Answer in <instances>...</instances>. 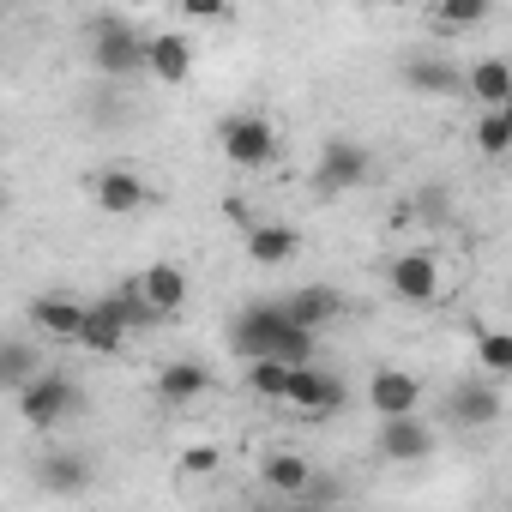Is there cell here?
I'll return each instance as SVG.
<instances>
[{"mask_svg": "<svg viewBox=\"0 0 512 512\" xmlns=\"http://www.w3.org/2000/svg\"><path fill=\"white\" fill-rule=\"evenodd\" d=\"M145 55H151V37H139L121 13H97V19H91V67H97V73L127 79V73L145 67Z\"/></svg>", "mask_w": 512, "mask_h": 512, "instance_id": "obj_1", "label": "cell"}, {"mask_svg": "<svg viewBox=\"0 0 512 512\" xmlns=\"http://www.w3.org/2000/svg\"><path fill=\"white\" fill-rule=\"evenodd\" d=\"M368 175H374L368 145H356V139H326V145H320V163H314V193H320V199H338V193H356Z\"/></svg>", "mask_w": 512, "mask_h": 512, "instance_id": "obj_2", "label": "cell"}, {"mask_svg": "<svg viewBox=\"0 0 512 512\" xmlns=\"http://www.w3.org/2000/svg\"><path fill=\"white\" fill-rule=\"evenodd\" d=\"M284 332H290L284 302H253V308L229 326V350H235V356H247V362H272V356H278V344H284Z\"/></svg>", "mask_w": 512, "mask_h": 512, "instance_id": "obj_3", "label": "cell"}, {"mask_svg": "<svg viewBox=\"0 0 512 512\" xmlns=\"http://www.w3.org/2000/svg\"><path fill=\"white\" fill-rule=\"evenodd\" d=\"M19 410H25L31 428H61V422L79 410V386H73V374H49V368H43V380L19 392Z\"/></svg>", "mask_w": 512, "mask_h": 512, "instance_id": "obj_4", "label": "cell"}, {"mask_svg": "<svg viewBox=\"0 0 512 512\" xmlns=\"http://www.w3.org/2000/svg\"><path fill=\"white\" fill-rule=\"evenodd\" d=\"M223 157L241 163V169H266L278 157V127L266 115H235V121H223Z\"/></svg>", "mask_w": 512, "mask_h": 512, "instance_id": "obj_5", "label": "cell"}, {"mask_svg": "<svg viewBox=\"0 0 512 512\" xmlns=\"http://www.w3.org/2000/svg\"><path fill=\"white\" fill-rule=\"evenodd\" d=\"M386 290H392L398 302H410V308L434 302V296H440V260H434L428 247H410V253H398V260L386 266Z\"/></svg>", "mask_w": 512, "mask_h": 512, "instance_id": "obj_6", "label": "cell"}, {"mask_svg": "<svg viewBox=\"0 0 512 512\" xmlns=\"http://www.w3.org/2000/svg\"><path fill=\"white\" fill-rule=\"evenodd\" d=\"M368 404H374V416H380V422L416 416V404H422V380H416V374H404V368H380V374L368 380Z\"/></svg>", "mask_w": 512, "mask_h": 512, "instance_id": "obj_7", "label": "cell"}, {"mask_svg": "<svg viewBox=\"0 0 512 512\" xmlns=\"http://www.w3.org/2000/svg\"><path fill=\"white\" fill-rule=\"evenodd\" d=\"M290 410H302V416L344 410V380L338 374H320V368H296L290 374Z\"/></svg>", "mask_w": 512, "mask_h": 512, "instance_id": "obj_8", "label": "cell"}, {"mask_svg": "<svg viewBox=\"0 0 512 512\" xmlns=\"http://www.w3.org/2000/svg\"><path fill=\"white\" fill-rule=\"evenodd\" d=\"M434 452V428L422 416H398V422H380V458L386 464H416Z\"/></svg>", "mask_w": 512, "mask_h": 512, "instance_id": "obj_9", "label": "cell"}, {"mask_svg": "<svg viewBox=\"0 0 512 512\" xmlns=\"http://www.w3.org/2000/svg\"><path fill=\"white\" fill-rule=\"evenodd\" d=\"M91 199H97V211L127 217V211H139V205L151 199V187H145V175H133V169H103V175L91 181Z\"/></svg>", "mask_w": 512, "mask_h": 512, "instance_id": "obj_10", "label": "cell"}, {"mask_svg": "<svg viewBox=\"0 0 512 512\" xmlns=\"http://www.w3.org/2000/svg\"><path fill=\"white\" fill-rule=\"evenodd\" d=\"M446 410H452L458 428H488V422H500L506 404H500V386H488V380H464V386H452Z\"/></svg>", "mask_w": 512, "mask_h": 512, "instance_id": "obj_11", "label": "cell"}, {"mask_svg": "<svg viewBox=\"0 0 512 512\" xmlns=\"http://www.w3.org/2000/svg\"><path fill=\"white\" fill-rule=\"evenodd\" d=\"M145 73H151L157 85L193 79V43H187L181 31H157V37H151V55H145Z\"/></svg>", "mask_w": 512, "mask_h": 512, "instance_id": "obj_12", "label": "cell"}, {"mask_svg": "<svg viewBox=\"0 0 512 512\" xmlns=\"http://www.w3.org/2000/svg\"><path fill=\"white\" fill-rule=\"evenodd\" d=\"M284 314H290V326H302V332H320L326 320H338V314H344V296H338L332 284H302V290H290Z\"/></svg>", "mask_w": 512, "mask_h": 512, "instance_id": "obj_13", "label": "cell"}, {"mask_svg": "<svg viewBox=\"0 0 512 512\" xmlns=\"http://www.w3.org/2000/svg\"><path fill=\"white\" fill-rule=\"evenodd\" d=\"M241 247H247L253 266H290L296 247H302V235H296L290 223H253V229L241 235Z\"/></svg>", "mask_w": 512, "mask_h": 512, "instance_id": "obj_14", "label": "cell"}, {"mask_svg": "<svg viewBox=\"0 0 512 512\" xmlns=\"http://www.w3.org/2000/svg\"><path fill=\"white\" fill-rule=\"evenodd\" d=\"M127 338H133V326H127V314L115 308V296H109V302H97V308L85 314V338H79L85 350H97V356H115Z\"/></svg>", "mask_w": 512, "mask_h": 512, "instance_id": "obj_15", "label": "cell"}, {"mask_svg": "<svg viewBox=\"0 0 512 512\" xmlns=\"http://www.w3.org/2000/svg\"><path fill=\"white\" fill-rule=\"evenodd\" d=\"M85 314H91V308H79V302H67V296H43V302L31 308V320H37L55 344H79V338H85Z\"/></svg>", "mask_w": 512, "mask_h": 512, "instance_id": "obj_16", "label": "cell"}, {"mask_svg": "<svg viewBox=\"0 0 512 512\" xmlns=\"http://www.w3.org/2000/svg\"><path fill=\"white\" fill-rule=\"evenodd\" d=\"M139 290H145V302H151L157 314H175V308L187 302V272L169 266V260H157V266L139 272Z\"/></svg>", "mask_w": 512, "mask_h": 512, "instance_id": "obj_17", "label": "cell"}, {"mask_svg": "<svg viewBox=\"0 0 512 512\" xmlns=\"http://www.w3.org/2000/svg\"><path fill=\"white\" fill-rule=\"evenodd\" d=\"M464 85H470V97L482 103V115L512 109V67H506V61H476Z\"/></svg>", "mask_w": 512, "mask_h": 512, "instance_id": "obj_18", "label": "cell"}, {"mask_svg": "<svg viewBox=\"0 0 512 512\" xmlns=\"http://www.w3.org/2000/svg\"><path fill=\"white\" fill-rule=\"evenodd\" d=\"M205 386H211V374H205L199 362H163V368H157V398H163V404H193Z\"/></svg>", "mask_w": 512, "mask_h": 512, "instance_id": "obj_19", "label": "cell"}, {"mask_svg": "<svg viewBox=\"0 0 512 512\" xmlns=\"http://www.w3.org/2000/svg\"><path fill=\"white\" fill-rule=\"evenodd\" d=\"M266 482L278 488V494H290V500H302L320 476H314V464L308 458H296V452H278V458H266Z\"/></svg>", "mask_w": 512, "mask_h": 512, "instance_id": "obj_20", "label": "cell"}, {"mask_svg": "<svg viewBox=\"0 0 512 512\" xmlns=\"http://www.w3.org/2000/svg\"><path fill=\"white\" fill-rule=\"evenodd\" d=\"M91 482V464L79 458V452H55V458H43V488L49 494H79Z\"/></svg>", "mask_w": 512, "mask_h": 512, "instance_id": "obj_21", "label": "cell"}, {"mask_svg": "<svg viewBox=\"0 0 512 512\" xmlns=\"http://www.w3.org/2000/svg\"><path fill=\"white\" fill-rule=\"evenodd\" d=\"M290 374L296 368H284V362H247V386L266 404H290Z\"/></svg>", "mask_w": 512, "mask_h": 512, "instance_id": "obj_22", "label": "cell"}, {"mask_svg": "<svg viewBox=\"0 0 512 512\" xmlns=\"http://www.w3.org/2000/svg\"><path fill=\"white\" fill-rule=\"evenodd\" d=\"M43 374H37V350L31 344H7V356H0V386H13V392H25V386H37Z\"/></svg>", "mask_w": 512, "mask_h": 512, "instance_id": "obj_23", "label": "cell"}, {"mask_svg": "<svg viewBox=\"0 0 512 512\" xmlns=\"http://www.w3.org/2000/svg\"><path fill=\"white\" fill-rule=\"evenodd\" d=\"M476 145H482L488 157H506V151H512V109L476 115Z\"/></svg>", "mask_w": 512, "mask_h": 512, "instance_id": "obj_24", "label": "cell"}, {"mask_svg": "<svg viewBox=\"0 0 512 512\" xmlns=\"http://www.w3.org/2000/svg\"><path fill=\"white\" fill-rule=\"evenodd\" d=\"M482 19H488V0H440V7H434V25L440 31H470Z\"/></svg>", "mask_w": 512, "mask_h": 512, "instance_id": "obj_25", "label": "cell"}, {"mask_svg": "<svg viewBox=\"0 0 512 512\" xmlns=\"http://www.w3.org/2000/svg\"><path fill=\"white\" fill-rule=\"evenodd\" d=\"M476 356H482V374L506 380L512 374V332H482L476 338Z\"/></svg>", "mask_w": 512, "mask_h": 512, "instance_id": "obj_26", "label": "cell"}, {"mask_svg": "<svg viewBox=\"0 0 512 512\" xmlns=\"http://www.w3.org/2000/svg\"><path fill=\"white\" fill-rule=\"evenodd\" d=\"M404 79L416 91H458V73L446 61H404Z\"/></svg>", "mask_w": 512, "mask_h": 512, "instance_id": "obj_27", "label": "cell"}, {"mask_svg": "<svg viewBox=\"0 0 512 512\" xmlns=\"http://www.w3.org/2000/svg\"><path fill=\"white\" fill-rule=\"evenodd\" d=\"M115 308L127 314V326H133V332H145V326H157V320H163V314H157V308L145 302V290H139V278L115 290Z\"/></svg>", "mask_w": 512, "mask_h": 512, "instance_id": "obj_28", "label": "cell"}, {"mask_svg": "<svg viewBox=\"0 0 512 512\" xmlns=\"http://www.w3.org/2000/svg\"><path fill=\"white\" fill-rule=\"evenodd\" d=\"M272 362H284V368H314V332H302V326H290Z\"/></svg>", "mask_w": 512, "mask_h": 512, "instance_id": "obj_29", "label": "cell"}, {"mask_svg": "<svg viewBox=\"0 0 512 512\" xmlns=\"http://www.w3.org/2000/svg\"><path fill=\"white\" fill-rule=\"evenodd\" d=\"M181 470H187V476H211V470H217V446H193V452L181 458Z\"/></svg>", "mask_w": 512, "mask_h": 512, "instance_id": "obj_30", "label": "cell"}, {"mask_svg": "<svg viewBox=\"0 0 512 512\" xmlns=\"http://www.w3.org/2000/svg\"><path fill=\"white\" fill-rule=\"evenodd\" d=\"M187 19H229L223 7H217V0H187V7H181Z\"/></svg>", "mask_w": 512, "mask_h": 512, "instance_id": "obj_31", "label": "cell"}, {"mask_svg": "<svg viewBox=\"0 0 512 512\" xmlns=\"http://www.w3.org/2000/svg\"><path fill=\"white\" fill-rule=\"evenodd\" d=\"M284 512H326V506H308V500H290Z\"/></svg>", "mask_w": 512, "mask_h": 512, "instance_id": "obj_32", "label": "cell"}, {"mask_svg": "<svg viewBox=\"0 0 512 512\" xmlns=\"http://www.w3.org/2000/svg\"><path fill=\"white\" fill-rule=\"evenodd\" d=\"M266 512H272V506H266Z\"/></svg>", "mask_w": 512, "mask_h": 512, "instance_id": "obj_33", "label": "cell"}]
</instances>
